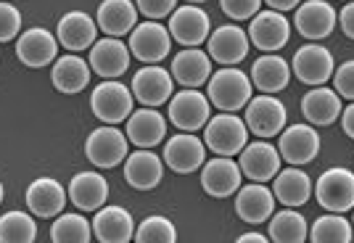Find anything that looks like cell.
Returning a JSON list of instances; mask_svg holds the SVG:
<instances>
[{"label":"cell","instance_id":"d6a6232c","mask_svg":"<svg viewBox=\"0 0 354 243\" xmlns=\"http://www.w3.org/2000/svg\"><path fill=\"white\" fill-rule=\"evenodd\" d=\"M53 85L61 93H80L85 90V85L90 82V64L80 59V56H64L53 64Z\"/></svg>","mask_w":354,"mask_h":243},{"label":"cell","instance_id":"ffe728a7","mask_svg":"<svg viewBox=\"0 0 354 243\" xmlns=\"http://www.w3.org/2000/svg\"><path fill=\"white\" fill-rule=\"evenodd\" d=\"M90 66H93L95 75L114 79V77L127 72V66H130V48L124 46V43H119L117 37L98 40L90 48Z\"/></svg>","mask_w":354,"mask_h":243},{"label":"cell","instance_id":"60d3db41","mask_svg":"<svg viewBox=\"0 0 354 243\" xmlns=\"http://www.w3.org/2000/svg\"><path fill=\"white\" fill-rule=\"evenodd\" d=\"M175 6L177 0H138V11L146 14L148 19H164L175 11Z\"/></svg>","mask_w":354,"mask_h":243},{"label":"cell","instance_id":"5b68a950","mask_svg":"<svg viewBox=\"0 0 354 243\" xmlns=\"http://www.w3.org/2000/svg\"><path fill=\"white\" fill-rule=\"evenodd\" d=\"M169 46H172V35L159 21L135 24L130 32V53L143 64H159L167 59Z\"/></svg>","mask_w":354,"mask_h":243},{"label":"cell","instance_id":"836d02e7","mask_svg":"<svg viewBox=\"0 0 354 243\" xmlns=\"http://www.w3.org/2000/svg\"><path fill=\"white\" fill-rule=\"evenodd\" d=\"M310 235V228H307V220L299 212H278L270 222V238L278 243H301Z\"/></svg>","mask_w":354,"mask_h":243},{"label":"cell","instance_id":"d590c367","mask_svg":"<svg viewBox=\"0 0 354 243\" xmlns=\"http://www.w3.org/2000/svg\"><path fill=\"white\" fill-rule=\"evenodd\" d=\"M310 238L315 243H349L352 241V225L339 212L325 214L320 220H315V225L310 230Z\"/></svg>","mask_w":354,"mask_h":243},{"label":"cell","instance_id":"d6986e66","mask_svg":"<svg viewBox=\"0 0 354 243\" xmlns=\"http://www.w3.org/2000/svg\"><path fill=\"white\" fill-rule=\"evenodd\" d=\"M201 185L209 196L227 198L241 188V167L230 156H217L201 169Z\"/></svg>","mask_w":354,"mask_h":243},{"label":"cell","instance_id":"44dd1931","mask_svg":"<svg viewBox=\"0 0 354 243\" xmlns=\"http://www.w3.org/2000/svg\"><path fill=\"white\" fill-rule=\"evenodd\" d=\"M236 212H238V217L246 220L249 225H259V222L270 220L272 212H275V193L267 191L262 182L238 188Z\"/></svg>","mask_w":354,"mask_h":243},{"label":"cell","instance_id":"7dc6e473","mask_svg":"<svg viewBox=\"0 0 354 243\" xmlns=\"http://www.w3.org/2000/svg\"><path fill=\"white\" fill-rule=\"evenodd\" d=\"M0 201H3V182H0Z\"/></svg>","mask_w":354,"mask_h":243},{"label":"cell","instance_id":"e0dca14e","mask_svg":"<svg viewBox=\"0 0 354 243\" xmlns=\"http://www.w3.org/2000/svg\"><path fill=\"white\" fill-rule=\"evenodd\" d=\"M296 30L310 40H323L336 27V11L325 0H307L304 6H296Z\"/></svg>","mask_w":354,"mask_h":243},{"label":"cell","instance_id":"6da1fadb","mask_svg":"<svg viewBox=\"0 0 354 243\" xmlns=\"http://www.w3.org/2000/svg\"><path fill=\"white\" fill-rule=\"evenodd\" d=\"M251 79L236 66H225L209 77V101L222 111H238L251 101Z\"/></svg>","mask_w":354,"mask_h":243},{"label":"cell","instance_id":"74e56055","mask_svg":"<svg viewBox=\"0 0 354 243\" xmlns=\"http://www.w3.org/2000/svg\"><path fill=\"white\" fill-rule=\"evenodd\" d=\"M135 241L140 243H175L177 233L172 220L167 217H148L140 222V228L135 233Z\"/></svg>","mask_w":354,"mask_h":243},{"label":"cell","instance_id":"277c9868","mask_svg":"<svg viewBox=\"0 0 354 243\" xmlns=\"http://www.w3.org/2000/svg\"><path fill=\"white\" fill-rule=\"evenodd\" d=\"M90 108L106 124H119L133 114V90L114 79L101 82L90 95Z\"/></svg>","mask_w":354,"mask_h":243},{"label":"cell","instance_id":"cb8c5ba5","mask_svg":"<svg viewBox=\"0 0 354 243\" xmlns=\"http://www.w3.org/2000/svg\"><path fill=\"white\" fill-rule=\"evenodd\" d=\"M93 233L104 243H127L135 235V222L127 209L106 206L93 217Z\"/></svg>","mask_w":354,"mask_h":243},{"label":"cell","instance_id":"4dcf8cb0","mask_svg":"<svg viewBox=\"0 0 354 243\" xmlns=\"http://www.w3.org/2000/svg\"><path fill=\"white\" fill-rule=\"evenodd\" d=\"M291 69L281 56H262L251 66V85H257L265 93H278L288 85Z\"/></svg>","mask_w":354,"mask_h":243},{"label":"cell","instance_id":"7a4b0ae2","mask_svg":"<svg viewBox=\"0 0 354 243\" xmlns=\"http://www.w3.org/2000/svg\"><path fill=\"white\" fill-rule=\"evenodd\" d=\"M204 140L217 156H236L246 148L249 127H246V122L238 119L233 111H227V114H220L207 122Z\"/></svg>","mask_w":354,"mask_h":243},{"label":"cell","instance_id":"83f0119b","mask_svg":"<svg viewBox=\"0 0 354 243\" xmlns=\"http://www.w3.org/2000/svg\"><path fill=\"white\" fill-rule=\"evenodd\" d=\"M98 27L85 11H72L59 21V43L69 50H85L95 43Z\"/></svg>","mask_w":354,"mask_h":243},{"label":"cell","instance_id":"f546056e","mask_svg":"<svg viewBox=\"0 0 354 243\" xmlns=\"http://www.w3.org/2000/svg\"><path fill=\"white\" fill-rule=\"evenodd\" d=\"M275 198L286 206H301L312 196V180L304 169H283L275 175Z\"/></svg>","mask_w":354,"mask_h":243},{"label":"cell","instance_id":"3957f363","mask_svg":"<svg viewBox=\"0 0 354 243\" xmlns=\"http://www.w3.org/2000/svg\"><path fill=\"white\" fill-rule=\"evenodd\" d=\"M315 196L328 212H349L354 209V172L333 167L320 175L315 185Z\"/></svg>","mask_w":354,"mask_h":243},{"label":"cell","instance_id":"30bf717a","mask_svg":"<svg viewBox=\"0 0 354 243\" xmlns=\"http://www.w3.org/2000/svg\"><path fill=\"white\" fill-rule=\"evenodd\" d=\"M251 43L259 48V50H278L288 43L291 37V24L281 11H262V14L251 16V27H249Z\"/></svg>","mask_w":354,"mask_h":243},{"label":"cell","instance_id":"c3c4849f","mask_svg":"<svg viewBox=\"0 0 354 243\" xmlns=\"http://www.w3.org/2000/svg\"><path fill=\"white\" fill-rule=\"evenodd\" d=\"M188 3H193V6H196V3H204V0H188Z\"/></svg>","mask_w":354,"mask_h":243},{"label":"cell","instance_id":"9c48e42d","mask_svg":"<svg viewBox=\"0 0 354 243\" xmlns=\"http://www.w3.org/2000/svg\"><path fill=\"white\" fill-rule=\"evenodd\" d=\"M286 124V108L272 95H259L246 104V127L254 135L272 137L278 135Z\"/></svg>","mask_w":354,"mask_h":243},{"label":"cell","instance_id":"8992f818","mask_svg":"<svg viewBox=\"0 0 354 243\" xmlns=\"http://www.w3.org/2000/svg\"><path fill=\"white\" fill-rule=\"evenodd\" d=\"M85 156L101 169L117 167L127 159V135H122L117 127H98L85 140Z\"/></svg>","mask_w":354,"mask_h":243},{"label":"cell","instance_id":"4fadbf2b","mask_svg":"<svg viewBox=\"0 0 354 243\" xmlns=\"http://www.w3.org/2000/svg\"><path fill=\"white\" fill-rule=\"evenodd\" d=\"M278 151L288 164H310L312 159L320 151V135L307 127V124H294L288 130L281 133V143H278Z\"/></svg>","mask_w":354,"mask_h":243},{"label":"cell","instance_id":"7402d4cb","mask_svg":"<svg viewBox=\"0 0 354 243\" xmlns=\"http://www.w3.org/2000/svg\"><path fill=\"white\" fill-rule=\"evenodd\" d=\"M27 204H30L32 214L50 220V217L64 212V206H66V191L53 177H37L27 188Z\"/></svg>","mask_w":354,"mask_h":243},{"label":"cell","instance_id":"2e32d148","mask_svg":"<svg viewBox=\"0 0 354 243\" xmlns=\"http://www.w3.org/2000/svg\"><path fill=\"white\" fill-rule=\"evenodd\" d=\"M207 156V146L196 135L185 133V135H175L167 140L164 148V162L169 164V169H175L180 175H191L204 164Z\"/></svg>","mask_w":354,"mask_h":243},{"label":"cell","instance_id":"52a82bcc","mask_svg":"<svg viewBox=\"0 0 354 243\" xmlns=\"http://www.w3.org/2000/svg\"><path fill=\"white\" fill-rule=\"evenodd\" d=\"M209 111H212L209 98L196 88H185L169 98V119L185 133H196L198 127H207Z\"/></svg>","mask_w":354,"mask_h":243},{"label":"cell","instance_id":"1f68e13d","mask_svg":"<svg viewBox=\"0 0 354 243\" xmlns=\"http://www.w3.org/2000/svg\"><path fill=\"white\" fill-rule=\"evenodd\" d=\"M301 111L312 124H330L339 119L341 114V98L339 93L328 90V88H315L304 95Z\"/></svg>","mask_w":354,"mask_h":243},{"label":"cell","instance_id":"ac0fdd59","mask_svg":"<svg viewBox=\"0 0 354 243\" xmlns=\"http://www.w3.org/2000/svg\"><path fill=\"white\" fill-rule=\"evenodd\" d=\"M241 172L254 182H265L272 180L281 169V151L272 148L270 143L259 140V143H251L241 151Z\"/></svg>","mask_w":354,"mask_h":243},{"label":"cell","instance_id":"484cf974","mask_svg":"<svg viewBox=\"0 0 354 243\" xmlns=\"http://www.w3.org/2000/svg\"><path fill=\"white\" fill-rule=\"evenodd\" d=\"M164 167L162 159L153 151H135L124 159V180L133 185L135 191H151L162 182Z\"/></svg>","mask_w":354,"mask_h":243},{"label":"cell","instance_id":"4316f807","mask_svg":"<svg viewBox=\"0 0 354 243\" xmlns=\"http://www.w3.org/2000/svg\"><path fill=\"white\" fill-rule=\"evenodd\" d=\"M172 77L185 88H198L212 77V61L204 50L185 48L172 59Z\"/></svg>","mask_w":354,"mask_h":243},{"label":"cell","instance_id":"f35d334b","mask_svg":"<svg viewBox=\"0 0 354 243\" xmlns=\"http://www.w3.org/2000/svg\"><path fill=\"white\" fill-rule=\"evenodd\" d=\"M21 30V14H19V8L11 6V3H6V0H0V43H8V40H14L16 35Z\"/></svg>","mask_w":354,"mask_h":243},{"label":"cell","instance_id":"8fae6325","mask_svg":"<svg viewBox=\"0 0 354 243\" xmlns=\"http://www.w3.org/2000/svg\"><path fill=\"white\" fill-rule=\"evenodd\" d=\"M56 53H59V40L43 27H32V30L21 32L16 40V56L24 66H32V69L48 66L56 59Z\"/></svg>","mask_w":354,"mask_h":243},{"label":"cell","instance_id":"f1b7e54d","mask_svg":"<svg viewBox=\"0 0 354 243\" xmlns=\"http://www.w3.org/2000/svg\"><path fill=\"white\" fill-rule=\"evenodd\" d=\"M135 21H138V11H135L133 0H104L98 8V27L109 37L133 32Z\"/></svg>","mask_w":354,"mask_h":243},{"label":"cell","instance_id":"ba28073f","mask_svg":"<svg viewBox=\"0 0 354 243\" xmlns=\"http://www.w3.org/2000/svg\"><path fill=\"white\" fill-rule=\"evenodd\" d=\"M209 30H212L209 14L201 11L198 6H193V3L180 6L169 16V35L185 48H196L201 46V43H207Z\"/></svg>","mask_w":354,"mask_h":243},{"label":"cell","instance_id":"bcb514c9","mask_svg":"<svg viewBox=\"0 0 354 243\" xmlns=\"http://www.w3.org/2000/svg\"><path fill=\"white\" fill-rule=\"evenodd\" d=\"M238 243H267V238L262 233H246V235H238Z\"/></svg>","mask_w":354,"mask_h":243},{"label":"cell","instance_id":"7bdbcfd3","mask_svg":"<svg viewBox=\"0 0 354 243\" xmlns=\"http://www.w3.org/2000/svg\"><path fill=\"white\" fill-rule=\"evenodd\" d=\"M339 24H341V30H344V35L354 40V0H349V3L344 6V11H341V16H339Z\"/></svg>","mask_w":354,"mask_h":243},{"label":"cell","instance_id":"e575fe53","mask_svg":"<svg viewBox=\"0 0 354 243\" xmlns=\"http://www.w3.org/2000/svg\"><path fill=\"white\" fill-rule=\"evenodd\" d=\"M37 238V225L27 212H8L0 217V241L32 243Z\"/></svg>","mask_w":354,"mask_h":243},{"label":"cell","instance_id":"f6af8a7d","mask_svg":"<svg viewBox=\"0 0 354 243\" xmlns=\"http://www.w3.org/2000/svg\"><path fill=\"white\" fill-rule=\"evenodd\" d=\"M267 6L272 8V11H291V8H296L299 6V0H265Z\"/></svg>","mask_w":354,"mask_h":243},{"label":"cell","instance_id":"d4e9b609","mask_svg":"<svg viewBox=\"0 0 354 243\" xmlns=\"http://www.w3.org/2000/svg\"><path fill=\"white\" fill-rule=\"evenodd\" d=\"M69 198L77 209L95 212L109 198V182L98 172H80V175H74L72 185H69Z\"/></svg>","mask_w":354,"mask_h":243},{"label":"cell","instance_id":"ab89813d","mask_svg":"<svg viewBox=\"0 0 354 243\" xmlns=\"http://www.w3.org/2000/svg\"><path fill=\"white\" fill-rule=\"evenodd\" d=\"M220 6H222V11L230 16V19L243 21V19H251V16L259 14L262 0H220Z\"/></svg>","mask_w":354,"mask_h":243},{"label":"cell","instance_id":"8d00e7d4","mask_svg":"<svg viewBox=\"0 0 354 243\" xmlns=\"http://www.w3.org/2000/svg\"><path fill=\"white\" fill-rule=\"evenodd\" d=\"M50 238L56 243H88L90 241V222L82 214H61L50 228Z\"/></svg>","mask_w":354,"mask_h":243},{"label":"cell","instance_id":"5bb4252c","mask_svg":"<svg viewBox=\"0 0 354 243\" xmlns=\"http://www.w3.org/2000/svg\"><path fill=\"white\" fill-rule=\"evenodd\" d=\"M291 66H294V75L304 85H325L330 79V75H333V56L323 46L310 43V46L296 50Z\"/></svg>","mask_w":354,"mask_h":243},{"label":"cell","instance_id":"603a6c76","mask_svg":"<svg viewBox=\"0 0 354 243\" xmlns=\"http://www.w3.org/2000/svg\"><path fill=\"white\" fill-rule=\"evenodd\" d=\"M167 135V122L156 108H138L127 117V140H133L138 148H153Z\"/></svg>","mask_w":354,"mask_h":243},{"label":"cell","instance_id":"9a60e30c","mask_svg":"<svg viewBox=\"0 0 354 243\" xmlns=\"http://www.w3.org/2000/svg\"><path fill=\"white\" fill-rule=\"evenodd\" d=\"M209 59L217 64H238L249 53V35L236 24H222L220 30L209 35Z\"/></svg>","mask_w":354,"mask_h":243},{"label":"cell","instance_id":"7c38bea8","mask_svg":"<svg viewBox=\"0 0 354 243\" xmlns=\"http://www.w3.org/2000/svg\"><path fill=\"white\" fill-rule=\"evenodd\" d=\"M133 95L143 106H162L164 101L172 98V75L162 66H143L133 77Z\"/></svg>","mask_w":354,"mask_h":243},{"label":"cell","instance_id":"ee69618b","mask_svg":"<svg viewBox=\"0 0 354 243\" xmlns=\"http://www.w3.org/2000/svg\"><path fill=\"white\" fill-rule=\"evenodd\" d=\"M341 127H344V133L354 140V104L352 106H346V111L341 114Z\"/></svg>","mask_w":354,"mask_h":243},{"label":"cell","instance_id":"b9f144b4","mask_svg":"<svg viewBox=\"0 0 354 243\" xmlns=\"http://www.w3.org/2000/svg\"><path fill=\"white\" fill-rule=\"evenodd\" d=\"M336 90L344 98H354V61H346L336 69Z\"/></svg>","mask_w":354,"mask_h":243}]
</instances>
